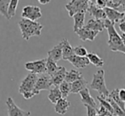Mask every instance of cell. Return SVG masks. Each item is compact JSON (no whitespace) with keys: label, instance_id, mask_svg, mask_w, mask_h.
<instances>
[{"label":"cell","instance_id":"60d3db41","mask_svg":"<svg viewBox=\"0 0 125 116\" xmlns=\"http://www.w3.org/2000/svg\"><path fill=\"white\" fill-rule=\"evenodd\" d=\"M124 34H125V33H124Z\"/></svg>","mask_w":125,"mask_h":116},{"label":"cell","instance_id":"9a60e30c","mask_svg":"<svg viewBox=\"0 0 125 116\" xmlns=\"http://www.w3.org/2000/svg\"><path fill=\"white\" fill-rule=\"evenodd\" d=\"M74 67H75L76 68H85L90 64V61L87 57H82L78 56V55H72L70 58H69L68 60Z\"/></svg>","mask_w":125,"mask_h":116},{"label":"cell","instance_id":"e0dca14e","mask_svg":"<svg viewBox=\"0 0 125 116\" xmlns=\"http://www.w3.org/2000/svg\"><path fill=\"white\" fill-rule=\"evenodd\" d=\"M79 94H80V96H81V101H82L84 105H88L93 107L97 108V104H96L95 100L92 97L88 89L87 88L84 89V90H82Z\"/></svg>","mask_w":125,"mask_h":116},{"label":"cell","instance_id":"603a6c76","mask_svg":"<svg viewBox=\"0 0 125 116\" xmlns=\"http://www.w3.org/2000/svg\"><path fill=\"white\" fill-rule=\"evenodd\" d=\"M87 57L89 59V61H90V63H92L94 66L97 67V68H102L104 66V60L100 56H99L97 54L94 53V52H89Z\"/></svg>","mask_w":125,"mask_h":116},{"label":"cell","instance_id":"4316f807","mask_svg":"<svg viewBox=\"0 0 125 116\" xmlns=\"http://www.w3.org/2000/svg\"><path fill=\"white\" fill-rule=\"evenodd\" d=\"M107 7L119 11L120 8L125 9V0H107Z\"/></svg>","mask_w":125,"mask_h":116},{"label":"cell","instance_id":"ba28073f","mask_svg":"<svg viewBox=\"0 0 125 116\" xmlns=\"http://www.w3.org/2000/svg\"><path fill=\"white\" fill-rule=\"evenodd\" d=\"M5 103L9 116H31L30 111L23 110L21 107H18L11 97H8Z\"/></svg>","mask_w":125,"mask_h":116},{"label":"cell","instance_id":"f1b7e54d","mask_svg":"<svg viewBox=\"0 0 125 116\" xmlns=\"http://www.w3.org/2000/svg\"><path fill=\"white\" fill-rule=\"evenodd\" d=\"M106 100H107L108 102L111 104L113 109H114V116H125V111L123 110L122 107H120L119 106H118L117 104H116V102H115L111 98V97H107Z\"/></svg>","mask_w":125,"mask_h":116},{"label":"cell","instance_id":"b9f144b4","mask_svg":"<svg viewBox=\"0 0 125 116\" xmlns=\"http://www.w3.org/2000/svg\"><path fill=\"white\" fill-rule=\"evenodd\" d=\"M98 116H99V115H98Z\"/></svg>","mask_w":125,"mask_h":116},{"label":"cell","instance_id":"d590c367","mask_svg":"<svg viewBox=\"0 0 125 116\" xmlns=\"http://www.w3.org/2000/svg\"><path fill=\"white\" fill-rule=\"evenodd\" d=\"M119 97L123 102H125V90L124 89H119Z\"/></svg>","mask_w":125,"mask_h":116},{"label":"cell","instance_id":"6da1fadb","mask_svg":"<svg viewBox=\"0 0 125 116\" xmlns=\"http://www.w3.org/2000/svg\"><path fill=\"white\" fill-rule=\"evenodd\" d=\"M104 22H105V27L109 36L108 45L110 50L113 52H122L125 54V45L120 34L115 29V24L110 21L108 19H106Z\"/></svg>","mask_w":125,"mask_h":116},{"label":"cell","instance_id":"1f68e13d","mask_svg":"<svg viewBox=\"0 0 125 116\" xmlns=\"http://www.w3.org/2000/svg\"><path fill=\"white\" fill-rule=\"evenodd\" d=\"M74 52H75V55H78V56H82V57H87L88 55V52L87 50L83 47L82 45H79L74 48Z\"/></svg>","mask_w":125,"mask_h":116},{"label":"cell","instance_id":"7a4b0ae2","mask_svg":"<svg viewBox=\"0 0 125 116\" xmlns=\"http://www.w3.org/2000/svg\"><path fill=\"white\" fill-rule=\"evenodd\" d=\"M18 26L21 30V36L25 40H29L33 36L40 37L43 29V25L40 23L27 19H21L18 21Z\"/></svg>","mask_w":125,"mask_h":116},{"label":"cell","instance_id":"ffe728a7","mask_svg":"<svg viewBox=\"0 0 125 116\" xmlns=\"http://www.w3.org/2000/svg\"><path fill=\"white\" fill-rule=\"evenodd\" d=\"M85 16L86 14L85 13H77L75 14V16H73V19H74V32L75 33L81 30L82 28L84 27V21H85Z\"/></svg>","mask_w":125,"mask_h":116},{"label":"cell","instance_id":"e575fe53","mask_svg":"<svg viewBox=\"0 0 125 116\" xmlns=\"http://www.w3.org/2000/svg\"><path fill=\"white\" fill-rule=\"evenodd\" d=\"M93 2L97 7L100 8V9H104V8L107 7V0H93Z\"/></svg>","mask_w":125,"mask_h":116},{"label":"cell","instance_id":"8fae6325","mask_svg":"<svg viewBox=\"0 0 125 116\" xmlns=\"http://www.w3.org/2000/svg\"><path fill=\"white\" fill-rule=\"evenodd\" d=\"M104 12L106 14L107 16V19L110 21H111L112 23H116V22H122L124 17V13L121 12V11H118L116 9H113L111 8H104Z\"/></svg>","mask_w":125,"mask_h":116},{"label":"cell","instance_id":"2e32d148","mask_svg":"<svg viewBox=\"0 0 125 116\" xmlns=\"http://www.w3.org/2000/svg\"><path fill=\"white\" fill-rule=\"evenodd\" d=\"M62 46H63L62 41H61L60 43L56 45L52 50H50L48 51V53H47L48 57L52 58L56 62L60 61L61 59H62Z\"/></svg>","mask_w":125,"mask_h":116},{"label":"cell","instance_id":"f35d334b","mask_svg":"<svg viewBox=\"0 0 125 116\" xmlns=\"http://www.w3.org/2000/svg\"><path fill=\"white\" fill-rule=\"evenodd\" d=\"M120 36H121L122 39H123V44H124V45H125V34L123 33H120Z\"/></svg>","mask_w":125,"mask_h":116},{"label":"cell","instance_id":"44dd1931","mask_svg":"<svg viewBox=\"0 0 125 116\" xmlns=\"http://www.w3.org/2000/svg\"><path fill=\"white\" fill-rule=\"evenodd\" d=\"M62 41V44H63V46H62V59L68 61L69 58H70L72 55H75L74 48L71 46V45L70 44L67 38H63Z\"/></svg>","mask_w":125,"mask_h":116},{"label":"cell","instance_id":"d6a6232c","mask_svg":"<svg viewBox=\"0 0 125 116\" xmlns=\"http://www.w3.org/2000/svg\"><path fill=\"white\" fill-rule=\"evenodd\" d=\"M98 115L99 116H113V114L110 112L108 109H106L104 107L99 105V107L98 109Z\"/></svg>","mask_w":125,"mask_h":116},{"label":"cell","instance_id":"8d00e7d4","mask_svg":"<svg viewBox=\"0 0 125 116\" xmlns=\"http://www.w3.org/2000/svg\"><path fill=\"white\" fill-rule=\"evenodd\" d=\"M119 29L123 33H125V21H122L119 23Z\"/></svg>","mask_w":125,"mask_h":116},{"label":"cell","instance_id":"30bf717a","mask_svg":"<svg viewBox=\"0 0 125 116\" xmlns=\"http://www.w3.org/2000/svg\"><path fill=\"white\" fill-rule=\"evenodd\" d=\"M87 13H89L91 16L94 17V19L96 20H106L107 16L104 12V9H100V8L97 7L94 4V3L92 1H89V9Z\"/></svg>","mask_w":125,"mask_h":116},{"label":"cell","instance_id":"74e56055","mask_svg":"<svg viewBox=\"0 0 125 116\" xmlns=\"http://www.w3.org/2000/svg\"><path fill=\"white\" fill-rule=\"evenodd\" d=\"M39 2L41 4H49L51 1L50 0H39Z\"/></svg>","mask_w":125,"mask_h":116},{"label":"cell","instance_id":"7402d4cb","mask_svg":"<svg viewBox=\"0 0 125 116\" xmlns=\"http://www.w3.org/2000/svg\"><path fill=\"white\" fill-rule=\"evenodd\" d=\"M47 97L50 100V102L53 104H56L59 100H61L62 98V96L60 90H59V87L53 86V88L50 90V92H49Z\"/></svg>","mask_w":125,"mask_h":116},{"label":"cell","instance_id":"ac0fdd59","mask_svg":"<svg viewBox=\"0 0 125 116\" xmlns=\"http://www.w3.org/2000/svg\"><path fill=\"white\" fill-rule=\"evenodd\" d=\"M70 106V102L67 99L62 98L55 104V112L58 114H65Z\"/></svg>","mask_w":125,"mask_h":116},{"label":"cell","instance_id":"52a82bcc","mask_svg":"<svg viewBox=\"0 0 125 116\" xmlns=\"http://www.w3.org/2000/svg\"><path fill=\"white\" fill-rule=\"evenodd\" d=\"M22 19L30 20V21H36L40 19L42 16V12L40 7L35 5H27L22 9L21 12Z\"/></svg>","mask_w":125,"mask_h":116},{"label":"cell","instance_id":"277c9868","mask_svg":"<svg viewBox=\"0 0 125 116\" xmlns=\"http://www.w3.org/2000/svg\"><path fill=\"white\" fill-rule=\"evenodd\" d=\"M90 88L96 90L103 98L109 97L110 93L108 88L105 85V80H104V70L100 69L98 70L93 75V80L90 84Z\"/></svg>","mask_w":125,"mask_h":116},{"label":"cell","instance_id":"4fadbf2b","mask_svg":"<svg viewBox=\"0 0 125 116\" xmlns=\"http://www.w3.org/2000/svg\"><path fill=\"white\" fill-rule=\"evenodd\" d=\"M105 20H96V19H92L88 20L87 22L86 23V25L84 26V27L87 28V29L93 30V31H97V32H102L104 29H106L105 27Z\"/></svg>","mask_w":125,"mask_h":116},{"label":"cell","instance_id":"9c48e42d","mask_svg":"<svg viewBox=\"0 0 125 116\" xmlns=\"http://www.w3.org/2000/svg\"><path fill=\"white\" fill-rule=\"evenodd\" d=\"M52 86L51 76L47 73H44L38 77V80L35 85V94L39 95L41 90H51Z\"/></svg>","mask_w":125,"mask_h":116},{"label":"cell","instance_id":"836d02e7","mask_svg":"<svg viewBox=\"0 0 125 116\" xmlns=\"http://www.w3.org/2000/svg\"><path fill=\"white\" fill-rule=\"evenodd\" d=\"M87 108V116H98V109L88 105H84Z\"/></svg>","mask_w":125,"mask_h":116},{"label":"cell","instance_id":"484cf974","mask_svg":"<svg viewBox=\"0 0 125 116\" xmlns=\"http://www.w3.org/2000/svg\"><path fill=\"white\" fill-rule=\"evenodd\" d=\"M109 97H111V98L112 99V100L114 101V102H116V103L120 107H122V108L125 111V102H123V101L121 100V98H120L119 89L116 88V89H114L113 90H111Z\"/></svg>","mask_w":125,"mask_h":116},{"label":"cell","instance_id":"8992f818","mask_svg":"<svg viewBox=\"0 0 125 116\" xmlns=\"http://www.w3.org/2000/svg\"><path fill=\"white\" fill-rule=\"evenodd\" d=\"M25 68L32 73L44 74L46 73V58L33 62H28L25 63Z\"/></svg>","mask_w":125,"mask_h":116},{"label":"cell","instance_id":"f546056e","mask_svg":"<svg viewBox=\"0 0 125 116\" xmlns=\"http://www.w3.org/2000/svg\"><path fill=\"white\" fill-rule=\"evenodd\" d=\"M10 1H0V13L7 20H9V5Z\"/></svg>","mask_w":125,"mask_h":116},{"label":"cell","instance_id":"3957f363","mask_svg":"<svg viewBox=\"0 0 125 116\" xmlns=\"http://www.w3.org/2000/svg\"><path fill=\"white\" fill-rule=\"evenodd\" d=\"M38 77V75L35 73H30L21 80L19 86V93L21 94L26 100H28V99L36 96L35 85H36Z\"/></svg>","mask_w":125,"mask_h":116},{"label":"cell","instance_id":"ab89813d","mask_svg":"<svg viewBox=\"0 0 125 116\" xmlns=\"http://www.w3.org/2000/svg\"><path fill=\"white\" fill-rule=\"evenodd\" d=\"M123 21H125V9H124V17H123Z\"/></svg>","mask_w":125,"mask_h":116},{"label":"cell","instance_id":"5b68a950","mask_svg":"<svg viewBox=\"0 0 125 116\" xmlns=\"http://www.w3.org/2000/svg\"><path fill=\"white\" fill-rule=\"evenodd\" d=\"M65 9L69 12V16L73 17L77 13L87 14L89 9V1L87 0H72L65 5Z\"/></svg>","mask_w":125,"mask_h":116},{"label":"cell","instance_id":"5bb4252c","mask_svg":"<svg viewBox=\"0 0 125 116\" xmlns=\"http://www.w3.org/2000/svg\"><path fill=\"white\" fill-rule=\"evenodd\" d=\"M99 33V32L97 31H93V30L87 29L86 27L82 28L81 30H79L76 33V34L78 35L79 38L82 41H94V38L98 36V34Z\"/></svg>","mask_w":125,"mask_h":116},{"label":"cell","instance_id":"83f0119b","mask_svg":"<svg viewBox=\"0 0 125 116\" xmlns=\"http://www.w3.org/2000/svg\"><path fill=\"white\" fill-rule=\"evenodd\" d=\"M59 90L62 93V98L66 99L68 96L71 93V84L68 83L66 81H63L59 86Z\"/></svg>","mask_w":125,"mask_h":116},{"label":"cell","instance_id":"d4e9b609","mask_svg":"<svg viewBox=\"0 0 125 116\" xmlns=\"http://www.w3.org/2000/svg\"><path fill=\"white\" fill-rule=\"evenodd\" d=\"M61 68V67L57 66V62H54L52 58L47 57L46 58V73L51 76L52 74L55 73Z\"/></svg>","mask_w":125,"mask_h":116},{"label":"cell","instance_id":"7c38bea8","mask_svg":"<svg viewBox=\"0 0 125 116\" xmlns=\"http://www.w3.org/2000/svg\"><path fill=\"white\" fill-rule=\"evenodd\" d=\"M67 70L65 67H61V68L55 73L51 75V80H52V86L59 87L60 85L63 81H65V77L67 74Z\"/></svg>","mask_w":125,"mask_h":116},{"label":"cell","instance_id":"4dcf8cb0","mask_svg":"<svg viewBox=\"0 0 125 116\" xmlns=\"http://www.w3.org/2000/svg\"><path fill=\"white\" fill-rule=\"evenodd\" d=\"M19 1L18 0H11L10 2L9 5V20H10L12 17L16 16V9H17Z\"/></svg>","mask_w":125,"mask_h":116},{"label":"cell","instance_id":"cb8c5ba5","mask_svg":"<svg viewBox=\"0 0 125 116\" xmlns=\"http://www.w3.org/2000/svg\"><path fill=\"white\" fill-rule=\"evenodd\" d=\"M82 77V73L80 71L71 69L69 72H67L66 77H65V81L70 84H72L75 81H76V80H78L79 79H81Z\"/></svg>","mask_w":125,"mask_h":116},{"label":"cell","instance_id":"d6986e66","mask_svg":"<svg viewBox=\"0 0 125 116\" xmlns=\"http://www.w3.org/2000/svg\"><path fill=\"white\" fill-rule=\"evenodd\" d=\"M87 85H88V82L83 77H82L78 80H76V81H75L74 83L71 84V93H80L82 90H83L84 89L87 88Z\"/></svg>","mask_w":125,"mask_h":116}]
</instances>
